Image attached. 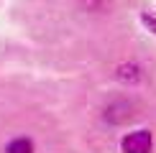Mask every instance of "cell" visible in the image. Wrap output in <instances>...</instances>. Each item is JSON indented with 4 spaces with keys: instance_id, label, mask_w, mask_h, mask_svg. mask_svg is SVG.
Masks as SVG:
<instances>
[{
    "instance_id": "obj_1",
    "label": "cell",
    "mask_w": 156,
    "mask_h": 153,
    "mask_svg": "<svg viewBox=\"0 0 156 153\" xmlns=\"http://www.w3.org/2000/svg\"><path fill=\"white\" fill-rule=\"evenodd\" d=\"M120 151L123 153H151L154 151V133L146 130V127L131 130L128 135H123Z\"/></svg>"
},
{
    "instance_id": "obj_2",
    "label": "cell",
    "mask_w": 156,
    "mask_h": 153,
    "mask_svg": "<svg viewBox=\"0 0 156 153\" xmlns=\"http://www.w3.org/2000/svg\"><path fill=\"white\" fill-rule=\"evenodd\" d=\"M115 76H118L123 84H138L144 72H141V66L136 61H126V64H120V66L115 69Z\"/></svg>"
},
{
    "instance_id": "obj_3",
    "label": "cell",
    "mask_w": 156,
    "mask_h": 153,
    "mask_svg": "<svg viewBox=\"0 0 156 153\" xmlns=\"http://www.w3.org/2000/svg\"><path fill=\"white\" fill-rule=\"evenodd\" d=\"M105 117L110 123H126V120H131V105L128 102H113V105L105 107Z\"/></svg>"
},
{
    "instance_id": "obj_4",
    "label": "cell",
    "mask_w": 156,
    "mask_h": 153,
    "mask_svg": "<svg viewBox=\"0 0 156 153\" xmlns=\"http://www.w3.org/2000/svg\"><path fill=\"white\" fill-rule=\"evenodd\" d=\"M5 153H34V140L26 138V135L13 138L10 143L5 145Z\"/></svg>"
},
{
    "instance_id": "obj_5",
    "label": "cell",
    "mask_w": 156,
    "mask_h": 153,
    "mask_svg": "<svg viewBox=\"0 0 156 153\" xmlns=\"http://www.w3.org/2000/svg\"><path fill=\"white\" fill-rule=\"evenodd\" d=\"M141 23H144V28H148L151 33H156V13L141 10Z\"/></svg>"
}]
</instances>
